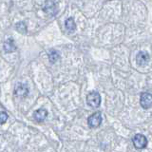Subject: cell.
Here are the masks:
<instances>
[{
	"mask_svg": "<svg viewBox=\"0 0 152 152\" xmlns=\"http://www.w3.org/2000/svg\"><path fill=\"white\" fill-rule=\"evenodd\" d=\"M101 96L97 91H91L88 94L87 96V103L88 106H90L91 107L96 108L100 106L101 104Z\"/></svg>",
	"mask_w": 152,
	"mask_h": 152,
	"instance_id": "1",
	"label": "cell"
},
{
	"mask_svg": "<svg viewBox=\"0 0 152 152\" xmlns=\"http://www.w3.org/2000/svg\"><path fill=\"white\" fill-rule=\"evenodd\" d=\"M133 145L135 146V148L136 149H142V148H145V147H146L147 145V139H146V137L145 135H142V134H136L134 137H133Z\"/></svg>",
	"mask_w": 152,
	"mask_h": 152,
	"instance_id": "2",
	"label": "cell"
},
{
	"mask_svg": "<svg viewBox=\"0 0 152 152\" xmlns=\"http://www.w3.org/2000/svg\"><path fill=\"white\" fill-rule=\"evenodd\" d=\"M102 121H103V118H102L101 112H95L88 117V125L92 128H96L101 126Z\"/></svg>",
	"mask_w": 152,
	"mask_h": 152,
	"instance_id": "3",
	"label": "cell"
},
{
	"mask_svg": "<svg viewBox=\"0 0 152 152\" xmlns=\"http://www.w3.org/2000/svg\"><path fill=\"white\" fill-rule=\"evenodd\" d=\"M141 107L145 109H148L152 107V94L148 92H144L141 94L140 97Z\"/></svg>",
	"mask_w": 152,
	"mask_h": 152,
	"instance_id": "4",
	"label": "cell"
},
{
	"mask_svg": "<svg viewBox=\"0 0 152 152\" xmlns=\"http://www.w3.org/2000/svg\"><path fill=\"white\" fill-rule=\"evenodd\" d=\"M47 116H48V111L44 108L37 109V110H35L34 113H33V118H34L35 121L38 123H41L43 121H45Z\"/></svg>",
	"mask_w": 152,
	"mask_h": 152,
	"instance_id": "5",
	"label": "cell"
},
{
	"mask_svg": "<svg viewBox=\"0 0 152 152\" xmlns=\"http://www.w3.org/2000/svg\"><path fill=\"white\" fill-rule=\"evenodd\" d=\"M149 60V55L145 51H141L136 56V62L139 66H145Z\"/></svg>",
	"mask_w": 152,
	"mask_h": 152,
	"instance_id": "6",
	"label": "cell"
},
{
	"mask_svg": "<svg viewBox=\"0 0 152 152\" xmlns=\"http://www.w3.org/2000/svg\"><path fill=\"white\" fill-rule=\"evenodd\" d=\"M28 88L26 87V85L23 84H18L15 87V89H14V93L18 97H25L28 95Z\"/></svg>",
	"mask_w": 152,
	"mask_h": 152,
	"instance_id": "7",
	"label": "cell"
},
{
	"mask_svg": "<svg viewBox=\"0 0 152 152\" xmlns=\"http://www.w3.org/2000/svg\"><path fill=\"white\" fill-rule=\"evenodd\" d=\"M45 11L50 13V14H52V15H54L57 12V7H56V4L53 0H48L46 2V5H45Z\"/></svg>",
	"mask_w": 152,
	"mask_h": 152,
	"instance_id": "8",
	"label": "cell"
},
{
	"mask_svg": "<svg viewBox=\"0 0 152 152\" xmlns=\"http://www.w3.org/2000/svg\"><path fill=\"white\" fill-rule=\"evenodd\" d=\"M4 50L6 52H12L16 50V47L14 45V42L12 39H8L4 43Z\"/></svg>",
	"mask_w": 152,
	"mask_h": 152,
	"instance_id": "9",
	"label": "cell"
},
{
	"mask_svg": "<svg viewBox=\"0 0 152 152\" xmlns=\"http://www.w3.org/2000/svg\"><path fill=\"white\" fill-rule=\"evenodd\" d=\"M65 26H66V31H69V32H73L76 28V25H75V22L73 20V18H68L65 22Z\"/></svg>",
	"mask_w": 152,
	"mask_h": 152,
	"instance_id": "10",
	"label": "cell"
},
{
	"mask_svg": "<svg viewBox=\"0 0 152 152\" xmlns=\"http://www.w3.org/2000/svg\"><path fill=\"white\" fill-rule=\"evenodd\" d=\"M49 59L51 63H55V62L59 59V53L58 51L55 50H51L49 53Z\"/></svg>",
	"mask_w": 152,
	"mask_h": 152,
	"instance_id": "11",
	"label": "cell"
},
{
	"mask_svg": "<svg viewBox=\"0 0 152 152\" xmlns=\"http://www.w3.org/2000/svg\"><path fill=\"white\" fill-rule=\"evenodd\" d=\"M15 28H16V31L18 32H20V33H25L27 32V27L25 25V23L24 22H19L16 24V26H15Z\"/></svg>",
	"mask_w": 152,
	"mask_h": 152,
	"instance_id": "12",
	"label": "cell"
},
{
	"mask_svg": "<svg viewBox=\"0 0 152 152\" xmlns=\"http://www.w3.org/2000/svg\"><path fill=\"white\" fill-rule=\"evenodd\" d=\"M0 118H1V125L5 124V122L8 120V114L7 112H5L3 109L1 110V112H0Z\"/></svg>",
	"mask_w": 152,
	"mask_h": 152,
	"instance_id": "13",
	"label": "cell"
}]
</instances>
